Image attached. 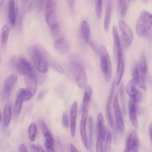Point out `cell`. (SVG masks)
<instances>
[{"mask_svg":"<svg viewBox=\"0 0 152 152\" xmlns=\"http://www.w3.org/2000/svg\"><path fill=\"white\" fill-rule=\"evenodd\" d=\"M95 1L96 15L99 18L102 14V0H95Z\"/></svg>","mask_w":152,"mask_h":152,"instance_id":"cell-35","label":"cell"},{"mask_svg":"<svg viewBox=\"0 0 152 152\" xmlns=\"http://www.w3.org/2000/svg\"><path fill=\"white\" fill-rule=\"evenodd\" d=\"M106 132L104 117L102 114L99 113L97 117V140L96 149L97 152H102L103 141Z\"/></svg>","mask_w":152,"mask_h":152,"instance_id":"cell-5","label":"cell"},{"mask_svg":"<svg viewBox=\"0 0 152 152\" xmlns=\"http://www.w3.org/2000/svg\"><path fill=\"white\" fill-rule=\"evenodd\" d=\"M112 136L111 131L107 126H106V132L104 138L102 148V152H108L110 151Z\"/></svg>","mask_w":152,"mask_h":152,"instance_id":"cell-23","label":"cell"},{"mask_svg":"<svg viewBox=\"0 0 152 152\" xmlns=\"http://www.w3.org/2000/svg\"><path fill=\"white\" fill-rule=\"evenodd\" d=\"M88 115V110L86 107L82 111V114L80 126V133L82 140L87 149H88L86 130V126Z\"/></svg>","mask_w":152,"mask_h":152,"instance_id":"cell-13","label":"cell"},{"mask_svg":"<svg viewBox=\"0 0 152 152\" xmlns=\"http://www.w3.org/2000/svg\"><path fill=\"white\" fill-rule=\"evenodd\" d=\"M18 11V0H9L8 18L11 26L15 23Z\"/></svg>","mask_w":152,"mask_h":152,"instance_id":"cell-15","label":"cell"},{"mask_svg":"<svg viewBox=\"0 0 152 152\" xmlns=\"http://www.w3.org/2000/svg\"><path fill=\"white\" fill-rule=\"evenodd\" d=\"M70 149L71 152H78L74 145L71 143L70 144Z\"/></svg>","mask_w":152,"mask_h":152,"instance_id":"cell-42","label":"cell"},{"mask_svg":"<svg viewBox=\"0 0 152 152\" xmlns=\"http://www.w3.org/2000/svg\"><path fill=\"white\" fill-rule=\"evenodd\" d=\"M56 6L57 0H47L45 8V20L50 28L57 23L56 19Z\"/></svg>","mask_w":152,"mask_h":152,"instance_id":"cell-4","label":"cell"},{"mask_svg":"<svg viewBox=\"0 0 152 152\" xmlns=\"http://www.w3.org/2000/svg\"><path fill=\"white\" fill-rule=\"evenodd\" d=\"M17 79V76L14 74L10 75L5 79L3 91V96L5 99H7L10 97L12 88L16 84Z\"/></svg>","mask_w":152,"mask_h":152,"instance_id":"cell-11","label":"cell"},{"mask_svg":"<svg viewBox=\"0 0 152 152\" xmlns=\"http://www.w3.org/2000/svg\"><path fill=\"white\" fill-rule=\"evenodd\" d=\"M144 3L145 4L147 3L148 1V0H143Z\"/></svg>","mask_w":152,"mask_h":152,"instance_id":"cell-47","label":"cell"},{"mask_svg":"<svg viewBox=\"0 0 152 152\" xmlns=\"http://www.w3.org/2000/svg\"><path fill=\"white\" fill-rule=\"evenodd\" d=\"M47 0H37V8L38 11L41 12L46 5Z\"/></svg>","mask_w":152,"mask_h":152,"instance_id":"cell-39","label":"cell"},{"mask_svg":"<svg viewBox=\"0 0 152 152\" xmlns=\"http://www.w3.org/2000/svg\"><path fill=\"white\" fill-rule=\"evenodd\" d=\"M30 150L31 152H45L41 146L37 145H31L30 146Z\"/></svg>","mask_w":152,"mask_h":152,"instance_id":"cell-38","label":"cell"},{"mask_svg":"<svg viewBox=\"0 0 152 152\" xmlns=\"http://www.w3.org/2000/svg\"><path fill=\"white\" fill-rule=\"evenodd\" d=\"M9 30L8 25L7 24H4L2 28L1 35V42L3 46L5 45L7 42Z\"/></svg>","mask_w":152,"mask_h":152,"instance_id":"cell-30","label":"cell"},{"mask_svg":"<svg viewBox=\"0 0 152 152\" xmlns=\"http://www.w3.org/2000/svg\"><path fill=\"white\" fill-rule=\"evenodd\" d=\"M130 0H118L121 16L124 17L127 12Z\"/></svg>","mask_w":152,"mask_h":152,"instance_id":"cell-29","label":"cell"},{"mask_svg":"<svg viewBox=\"0 0 152 152\" xmlns=\"http://www.w3.org/2000/svg\"><path fill=\"white\" fill-rule=\"evenodd\" d=\"M28 135L29 139L31 141H33L35 139L36 132V126L34 123L31 124L28 128Z\"/></svg>","mask_w":152,"mask_h":152,"instance_id":"cell-34","label":"cell"},{"mask_svg":"<svg viewBox=\"0 0 152 152\" xmlns=\"http://www.w3.org/2000/svg\"><path fill=\"white\" fill-rule=\"evenodd\" d=\"M133 79L136 84L144 90L146 89V75L141 72L140 67L136 65L133 68L132 71Z\"/></svg>","mask_w":152,"mask_h":152,"instance_id":"cell-16","label":"cell"},{"mask_svg":"<svg viewBox=\"0 0 152 152\" xmlns=\"http://www.w3.org/2000/svg\"><path fill=\"white\" fill-rule=\"evenodd\" d=\"M11 63L17 72L24 76L34 71L30 63L24 58L14 57Z\"/></svg>","mask_w":152,"mask_h":152,"instance_id":"cell-6","label":"cell"},{"mask_svg":"<svg viewBox=\"0 0 152 152\" xmlns=\"http://www.w3.org/2000/svg\"><path fill=\"white\" fill-rule=\"evenodd\" d=\"M39 124L42 133L45 138V146L53 147L54 140L51 132L43 121H40Z\"/></svg>","mask_w":152,"mask_h":152,"instance_id":"cell-19","label":"cell"},{"mask_svg":"<svg viewBox=\"0 0 152 152\" xmlns=\"http://www.w3.org/2000/svg\"><path fill=\"white\" fill-rule=\"evenodd\" d=\"M47 92V91L46 90H43L41 91L38 97V100L42 99L45 96Z\"/></svg>","mask_w":152,"mask_h":152,"instance_id":"cell-41","label":"cell"},{"mask_svg":"<svg viewBox=\"0 0 152 152\" xmlns=\"http://www.w3.org/2000/svg\"><path fill=\"white\" fill-rule=\"evenodd\" d=\"M92 90L91 87L89 85L86 86L85 88L83 99L82 104V111L87 107L92 97Z\"/></svg>","mask_w":152,"mask_h":152,"instance_id":"cell-24","label":"cell"},{"mask_svg":"<svg viewBox=\"0 0 152 152\" xmlns=\"http://www.w3.org/2000/svg\"><path fill=\"white\" fill-rule=\"evenodd\" d=\"M111 11V5L109 4L107 7L104 23V30L106 33L108 32L109 28Z\"/></svg>","mask_w":152,"mask_h":152,"instance_id":"cell-28","label":"cell"},{"mask_svg":"<svg viewBox=\"0 0 152 152\" xmlns=\"http://www.w3.org/2000/svg\"><path fill=\"white\" fill-rule=\"evenodd\" d=\"M4 0H0V7L3 4L4 2Z\"/></svg>","mask_w":152,"mask_h":152,"instance_id":"cell-46","label":"cell"},{"mask_svg":"<svg viewBox=\"0 0 152 152\" xmlns=\"http://www.w3.org/2000/svg\"><path fill=\"white\" fill-rule=\"evenodd\" d=\"M136 83L133 79L129 81L126 86V91L131 99L138 102L142 97V93L136 88Z\"/></svg>","mask_w":152,"mask_h":152,"instance_id":"cell-10","label":"cell"},{"mask_svg":"<svg viewBox=\"0 0 152 152\" xmlns=\"http://www.w3.org/2000/svg\"><path fill=\"white\" fill-rule=\"evenodd\" d=\"M113 110L118 128L121 132H123L124 129V125L117 94H115L113 100Z\"/></svg>","mask_w":152,"mask_h":152,"instance_id":"cell-12","label":"cell"},{"mask_svg":"<svg viewBox=\"0 0 152 152\" xmlns=\"http://www.w3.org/2000/svg\"><path fill=\"white\" fill-rule=\"evenodd\" d=\"M75 0H67L68 5L69 7L72 8L74 4Z\"/></svg>","mask_w":152,"mask_h":152,"instance_id":"cell-45","label":"cell"},{"mask_svg":"<svg viewBox=\"0 0 152 152\" xmlns=\"http://www.w3.org/2000/svg\"><path fill=\"white\" fill-rule=\"evenodd\" d=\"M54 46L56 50L61 54L68 53L70 50L69 43L67 40L62 37H59L55 40Z\"/></svg>","mask_w":152,"mask_h":152,"instance_id":"cell-17","label":"cell"},{"mask_svg":"<svg viewBox=\"0 0 152 152\" xmlns=\"http://www.w3.org/2000/svg\"><path fill=\"white\" fill-rule=\"evenodd\" d=\"M139 148V140L137 132L133 130L129 135L124 151L137 152Z\"/></svg>","mask_w":152,"mask_h":152,"instance_id":"cell-9","label":"cell"},{"mask_svg":"<svg viewBox=\"0 0 152 152\" xmlns=\"http://www.w3.org/2000/svg\"><path fill=\"white\" fill-rule=\"evenodd\" d=\"M72 66L75 75L77 84L80 88H83L86 86L87 82V77L83 67L75 62H72Z\"/></svg>","mask_w":152,"mask_h":152,"instance_id":"cell-8","label":"cell"},{"mask_svg":"<svg viewBox=\"0 0 152 152\" xmlns=\"http://www.w3.org/2000/svg\"><path fill=\"white\" fill-rule=\"evenodd\" d=\"M3 116L4 125L7 127L9 124L11 116V107L10 103H8L5 107Z\"/></svg>","mask_w":152,"mask_h":152,"instance_id":"cell-27","label":"cell"},{"mask_svg":"<svg viewBox=\"0 0 152 152\" xmlns=\"http://www.w3.org/2000/svg\"><path fill=\"white\" fill-rule=\"evenodd\" d=\"M136 31L140 37H149L152 34V15L146 11H143L137 21Z\"/></svg>","mask_w":152,"mask_h":152,"instance_id":"cell-1","label":"cell"},{"mask_svg":"<svg viewBox=\"0 0 152 152\" xmlns=\"http://www.w3.org/2000/svg\"><path fill=\"white\" fill-rule=\"evenodd\" d=\"M19 151L20 152H26L28 151V149L24 144H22L19 146Z\"/></svg>","mask_w":152,"mask_h":152,"instance_id":"cell-40","label":"cell"},{"mask_svg":"<svg viewBox=\"0 0 152 152\" xmlns=\"http://www.w3.org/2000/svg\"><path fill=\"white\" fill-rule=\"evenodd\" d=\"M23 101L19 96H17L14 108V113L16 117H18L20 113Z\"/></svg>","mask_w":152,"mask_h":152,"instance_id":"cell-32","label":"cell"},{"mask_svg":"<svg viewBox=\"0 0 152 152\" xmlns=\"http://www.w3.org/2000/svg\"><path fill=\"white\" fill-rule=\"evenodd\" d=\"M137 102L131 99L128 105V111L129 117L132 124L136 129L138 127V124L137 117Z\"/></svg>","mask_w":152,"mask_h":152,"instance_id":"cell-18","label":"cell"},{"mask_svg":"<svg viewBox=\"0 0 152 152\" xmlns=\"http://www.w3.org/2000/svg\"><path fill=\"white\" fill-rule=\"evenodd\" d=\"M28 0H22V2L23 3L26 2Z\"/></svg>","mask_w":152,"mask_h":152,"instance_id":"cell-48","label":"cell"},{"mask_svg":"<svg viewBox=\"0 0 152 152\" xmlns=\"http://www.w3.org/2000/svg\"><path fill=\"white\" fill-rule=\"evenodd\" d=\"M77 115V103L75 102L73 103L70 111V131L72 138L75 136L76 118Z\"/></svg>","mask_w":152,"mask_h":152,"instance_id":"cell-21","label":"cell"},{"mask_svg":"<svg viewBox=\"0 0 152 152\" xmlns=\"http://www.w3.org/2000/svg\"><path fill=\"white\" fill-rule=\"evenodd\" d=\"M100 56V64L105 81L109 82L112 74V66L110 56L105 47L102 45L98 48Z\"/></svg>","mask_w":152,"mask_h":152,"instance_id":"cell-3","label":"cell"},{"mask_svg":"<svg viewBox=\"0 0 152 152\" xmlns=\"http://www.w3.org/2000/svg\"><path fill=\"white\" fill-rule=\"evenodd\" d=\"M23 101L29 100L33 96L30 91L27 88H21L18 91L17 95Z\"/></svg>","mask_w":152,"mask_h":152,"instance_id":"cell-31","label":"cell"},{"mask_svg":"<svg viewBox=\"0 0 152 152\" xmlns=\"http://www.w3.org/2000/svg\"><path fill=\"white\" fill-rule=\"evenodd\" d=\"M47 53L45 50L40 47H34L32 50V57L34 64L38 71L42 73H46L48 70Z\"/></svg>","mask_w":152,"mask_h":152,"instance_id":"cell-2","label":"cell"},{"mask_svg":"<svg viewBox=\"0 0 152 152\" xmlns=\"http://www.w3.org/2000/svg\"><path fill=\"white\" fill-rule=\"evenodd\" d=\"M118 65L116 74V85L117 86L120 83L123 75L124 63L122 56L118 59Z\"/></svg>","mask_w":152,"mask_h":152,"instance_id":"cell-25","label":"cell"},{"mask_svg":"<svg viewBox=\"0 0 152 152\" xmlns=\"http://www.w3.org/2000/svg\"><path fill=\"white\" fill-rule=\"evenodd\" d=\"M114 90V84L113 83L107 100L106 107V113L107 120L109 125L111 127H112L113 126V121L111 111V104L113 96Z\"/></svg>","mask_w":152,"mask_h":152,"instance_id":"cell-20","label":"cell"},{"mask_svg":"<svg viewBox=\"0 0 152 152\" xmlns=\"http://www.w3.org/2000/svg\"><path fill=\"white\" fill-rule=\"evenodd\" d=\"M62 124L64 127L67 128L69 126V121L67 113L66 112L63 113L62 116Z\"/></svg>","mask_w":152,"mask_h":152,"instance_id":"cell-37","label":"cell"},{"mask_svg":"<svg viewBox=\"0 0 152 152\" xmlns=\"http://www.w3.org/2000/svg\"><path fill=\"white\" fill-rule=\"evenodd\" d=\"M119 29L122 32L121 40L123 47L126 48L131 44L133 39V34L130 27L122 20L118 22Z\"/></svg>","mask_w":152,"mask_h":152,"instance_id":"cell-7","label":"cell"},{"mask_svg":"<svg viewBox=\"0 0 152 152\" xmlns=\"http://www.w3.org/2000/svg\"><path fill=\"white\" fill-rule=\"evenodd\" d=\"M88 125L89 133L90 142V145H91L92 143V135L93 132V120L91 116H90L88 118Z\"/></svg>","mask_w":152,"mask_h":152,"instance_id":"cell-36","label":"cell"},{"mask_svg":"<svg viewBox=\"0 0 152 152\" xmlns=\"http://www.w3.org/2000/svg\"><path fill=\"white\" fill-rule=\"evenodd\" d=\"M113 34L115 51L118 59L122 56L120 39L117 28L115 26H113Z\"/></svg>","mask_w":152,"mask_h":152,"instance_id":"cell-22","label":"cell"},{"mask_svg":"<svg viewBox=\"0 0 152 152\" xmlns=\"http://www.w3.org/2000/svg\"><path fill=\"white\" fill-rule=\"evenodd\" d=\"M80 30L82 35L86 42L88 43L90 36L89 24L86 20L83 21L81 24Z\"/></svg>","mask_w":152,"mask_h":152,"instance_id":"cell-26","label":"cell"},{"mask_svg":"<svg viewBox=\"0 0 152 152\" xmlns=\"http://www.w3.org/2000/svg\"><path fill=\"white\" fill-rule=\"evenodd\" d=\"M24 80L27 88L30 91L33 96L36 92L38 80L34 71L24 75Z\"/></svg>","mask_w":152,"mask_h":152,"instance_id":"cell-14","label":"cell"},{"mask_svg":"<svg viewBox=\"0 0 152 152\" xmlns=\"http://www.w3.org/2000/svg\"><path fill=\"white\" fill-rule=\"evenodd\" d=\"M45 146L46 151L48 152H54L55 151L53 147L48 146Z\"/></svg>","mask_w":152,"mask_h":152,"instance_id":"cell-43","label":"cell"},{"mask_svg":"<svg viewBox=\"0 0 152 152\" xmlns=\"http://www.w3.org/2000/svg\"><path fill=\"white\" fill-rule=\"evenodd\" d=\"M149 135L151 139V141L152 145V123L150 124L149 128Z\"/></svg>","mask_w":152,"mask_h":152,"instance_id":"cell-44","label":"cell"},{"mask_svg":"<svg viewBox=\"0 0 152 152\" xmlns=\"http://www.w3.org/2000/svg\"><path fill=\"white\" fill-rule=\"evenodd\" d=\"M140 69L142 73L146 75L147 71V64L145 56L142 54L140 57Z\"/></svg>","mask_w":152,"mask_h":152,"instance_id":"cell-33","label":"cell"}]
</instances>
